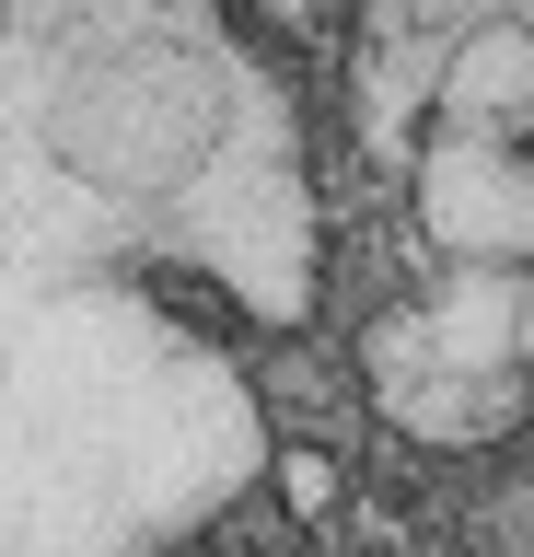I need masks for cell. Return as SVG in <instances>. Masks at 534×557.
Returning <instances> with one entry per match:
<instances>
[{
	"mask_svg": "<svg viewBox=\"0 0 534 557\" xmlns=\"http://www.w3.org/2000/svg\"><path fill=\"white\" fill-rule=\"evenodd\" d=\"M314 163L221 12H0V557H163L268 476Z\"/></svg>",
	"mask_w": 534,
	"mask_h": 557,
	"instance_id": "1",
	"label": "cell"
},
{
	"mask_svg": "<svg viewBox=\"0 0 534 557\" xmlns=\"http://www.w3.org/2000/svg\"><path fill=\"white\" fill-rule=\"evenodd\" d=\"M360 383L430 453H488L534 418V348L499 290H442V302L384 313L360 337Z\"/></svg>",
	"mask_w": 534,
	"mask_h": 557,
	"instance_id": "2",
	"label": "cell"
},
{
	"mask_svg": "<svg viewBox=\"0 0 534 557\" xmlns=\"http://www.w3.org/2000/svg\"><path fill=\"white\" fill-rule=\"evenodd\" d=\"M419 233L454 268H534V151L442 116L419 139Z\"/></svg>",
	"mask_w": 534,
	"mask_h": 557,
	"instance_id": "3",
	"label": "cell"
},
{
	"mask_svg": "<svg viewBox=\"0 0 534 557\" xmlns=\"http://www.w3.org/2000/svg\"><path fill=\"white\" fill-rule=\"evenodd\" d=\"M442 116L476 139H523L534 151V24L523 12H488V24L454 35V59H442Z\"/></svg>",
	"mask_w": 534,
	"mask_h": 557,
	"instance_id": "4",
	"label": "cell"
},
{
	"mask_svg": "<svg viewBox=\"0 0 534 557\" xmlns=\"http://www.w3.org/2000/svg\"><path fill=\"white\" fill-rule=\"evenodd\" d=\"M476 557H534V476H511L476 522Z\"/></svg>",
	"mask_w": 534,
	"mask_h": 557,
	"instance_id": "5",
	"label": "cell"
},
{
	"mask_svg": "<svg viewBox=\"0 0 534 557\" xmlns=\"http://www.w3.org/2000/svg\"><path fill=\"white\" fill-rule=\"evenodd\" d=\"M268 465H280V487H290V511H302V522L337 511V465H325V453H268Z\"/></svg>",
	"mask_w": 534,
	"mask_h": 557,
	"instance_id": "6",
	"label": "cell"
},
{
	"mask_svg": "<svg viewBox=\"0 0 534 557\" xmlns=\"http://www.w3.org/2000/svg\"><path fill=\"white\" fill-rule=\"evenodd\" d=\"M395 557H476V546H395Z\"/></svg>",
	"mask_w": 534,
	"mask_h": 557,
	"instance_id": "7",
	"label": "cell"
}]
</instances>
